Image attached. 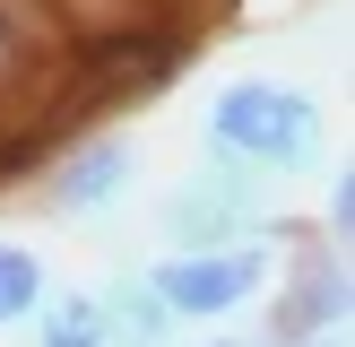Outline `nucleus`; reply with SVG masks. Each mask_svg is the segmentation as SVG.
I'll list each match as a JSON object with an SVG mask.
<instances>
[{
	"instance_id": "obj_11",
	"label": "nucleus",
	"mask_w": 355,
	"mask_h": 347,
	"mask_svg": "<svg viewBox=\"0 0 355 347\" xmlns=\"http://www.w3.org/2000/svg\"><path fill=\"white\" fill-rule=\"evenodd\" d=\"M200 347H269V339H200Z\"/></svg>"
},
{
	"instance_id": "obj_12",
	"label": "nucleus",
	"mask_w": 355,
	"mask_h": 347,
	"mask_svg": "<svg viewBox=\"0 0 355 347\" xmlns=\"http://www.w3.org/2000/svg\"><path fill=\"white\" fill-rule=\"evenodd\" d=\"M35 347H96V339H35Z\"/></svg>"
},
{
	"instance_id": "obj_10",
	"label": "nucleus",
	"mask_w": 355,
	"mask_h": 347,
	"mask_svg": "<svg viewBox=\"0 0 355 347\" xmlns=\"http://www.w3.org/2000/svg\"><path fill=\"white\" fill-rule=\"evenodd\" d=\"M286 347H347V330H312V339H286Z\"/></svg>"
},
{
	"instance_id": "obj_4",
	"label": "nucleus",
	"mask_w": 355,
	"mask_h": 347,
	"mask_svg": "<svg viewBox=\"0 0 355 347\" xmlns=\"http://www.w3.org/2000/svg\"><path fill=\"white\" fill-rule=\"evenodd\" d=\"M130 183H139V148L121 130L78 121V130L61 139V156L44 165V208H61V217H96V208H113Z\"/></svg>"
},
{
	"instance_id": "obj_5",
	"label": "nucleus",
	"mask_w": 355,
	"mask_h": 347,
	"mask_svg": "<svg viewBox=\"0 0 355 347\" xmlns=\"http://www.w3.org/2000/svg\"><path fill=\"white\" fill-rule=\"evenodd\" d=\"M312 330H347V260L338 243H321V252H295V278H286V304L269 312V347L286 339H312Z\"/></svg>"
},
{
	"instance_id": "obj_1",
	"label": "nucleus",
	"mask_w": 355,
	"mask_h": 347,
	"mask_svg": "<svg viewBox=\"0 0 355 347\" xmlns=\"http://www.w3.org/2000/svg\"><path fill=\"white\" fill-rule=\"evenodd\" d=\"M208 148L243 156L260 174H312V148H321V96L286 78H234L208 104Z\"/></svg>"
},
{
	"instance_id": "obj_7",
	"label": "nucleus",
	"mask_w": 355,
	"mask_h": 347,
	"mask_svg": "<svg viewBox=\"0 0 355 347\" xmlns=\"http://www.w3.org/2000/svg\"><path fill=\"white\" fill-rule=\"evenodd\" d=\"M44 252L35 243H0V330H17V321H35V304H44Z\"/></svg>"
},
{
	"instance_id": "obj_2",
	"label": "nucleus",
	"mask_w": 355,
	"mask_h": 347,
	"mask_svg": "<svg viewBox=\"0 0 355 347\" xmlns=\"http://www.w3.org/2000/svg\"><path fill=\"white\" fill-rule=\"evenodd\" d=\"M269 183H260V165H243V156H217L208 148V165H191L182 183L156 200V235H165V252H208V243H252L269 235Z\"/></svg>"
},
{
	"instance_id": "obj_6",
	"label": "nucleus",
	"mask_w": 355,
	"mask_h": 347,
	"mask_svg": "<svg viewBox=\"0 0 355 347\" xmlns=\"http://www.w3.org/2000/svg\"><path fill=\"white\" fill-rule=\"evenodd\" d=\"M104 347H173V304L148 287V269H121L113 287H96Z\"/></svg>"
},
{
	"instance_id": "obj_9",
	"label": "nucleus",
	"mask_w": 355,
	"mask_h": 347,
	"mask_svg": "<svg viewBox=\"0 0 355 347\" xmlns=\"http://www.w3.org/2000/svg\"><path fill=\"white\" fill-rule=\"evenodd\" d=\"M17 165H26V148H17V121H9V104H0V191L17 183Z\"/></svg>"
},
{
	"instance_id": "obj_3",
	"label": "nucleus",
	"mask_w": 355,
	"mask_h": 347,
	"mask_svg": "<svg viewBox=\"0 0 355 347\" xmlns=\"http://www.w3.org/2000/svg\"><path fill=\"white\" fill-rule=\"evenodd\" d=\"M269 269H277V243L252 235V243H208V252H165L148 287L173 304V321H225V312L260 304Z\"/></svg>"
},
{
	"instance_id": "obj_8",
	"label": "nucleus",
	"mask_w": 355,
	"mask_h": 347,
	"mask_svg": "<svg viewBox=\"0 0 355 347\" xmlns=\"http://www.w3.org/2000/svg\"><path fill=\"white\" fill-rule=\"evenodd\" d=\"M347 226H355V183L338 174V183H329V243H347Z\"/></svg>"
}]
</instances>
